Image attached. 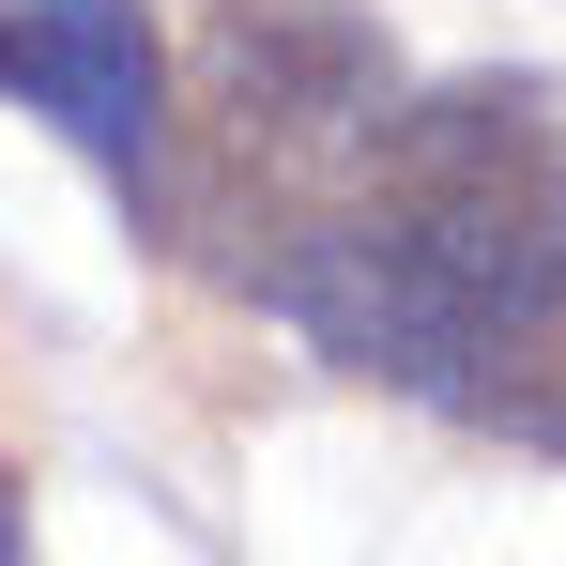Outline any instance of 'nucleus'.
<instances>
[{"label": "nucleus", "mask_w": 566, "mask_h": 566, "mask_svg": "<svg viewBox=\"0 0 566 566\" xmlns=\"http://www.w3.org/2000/svg\"><path fill=\"white\" fill-rule=\"evenodd\" d=\"M261 291L337 368L505 444H566V93L474 77L398 107Z\"/></svg>", "instance_id": "1"}, {"label": "nucleus", "mask_w": 566, "mask_h": 566, "mask_svg": "<svg viewBox=\"0 0 566 566\" xmlns=\"http://www.w3.org/2000/svg\"><path fill=\"white\" fill-rule=\"evenodd\" d=\"M398 123V62L368 15L337 0H214L185 77V245H214L230 276H276L291 245L337 214V185L368 169V138Z\"/></svg>", "instance_id": "2"}, {"label": "nucleus", "mask_w": 566, "mask_h": 566, "mask_svg": "<svg viewBox=\"0 0 566 566\" xmlns=\"http://www.w3.org/2000/svg\"><path fill=\"white\" fill-rule=\"evenodd\" d=\"M0 93L77 123L107 169H138L154 154V31H138V0H15L0 15Z\"/></svg>", "instance_id": "3"}, {"label": "nucleus", "mask_w": 566, "mask_h": 566, "mask_svg": "<svg viewBox=\"0 0 566 566\" xmlns=\"http://www.w3.org/2000/svg\"><path fill=\"white\" fill-rule=\"evenodd\" d=\"M0 566H15V505H0Z\"/></svg>", "instance_id": "4"}]
</instances>
